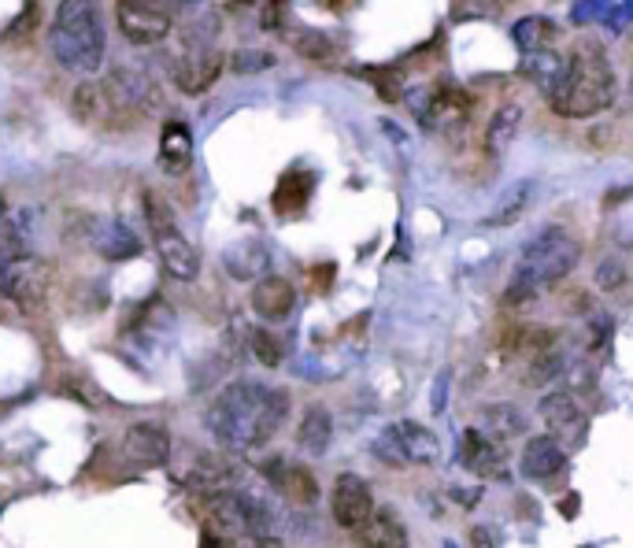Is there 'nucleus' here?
<instances>
[{
  "label": "nucleus",
  "instance_id": "obj_1",
  "mask_svg": "<svg viewBox=\"0 0 633 548\" xmlns=\"http://www.w3.org/2000/svg\"><path fill=\"white\" fill-rule=\"evenodd\" d=\"M286 415H289V393L252 382V378H241V382H230L223 393L211 400L204 426L223 449L252 452L278 434Z\"/></svg>",
  "mask_w": 633,
  "mask_h": 548
},
{
  "label": "nucleus",
  "instance_id": "obj_2",
  "mask_svg": "<svg viewBox=\"0 0 633 548\" xmlns=\"http://www.w3.org/2000/svg\"><path fill=\"white\" fill-rule=\"evenodd\" d=\"M108 34H104L101 0H60L49 27V52L67 75L89 78L101 71Z\"/></svg>",
  "mask_w": 633,
  "mask_h": 548
},
{
  "label": "nucleus",
  "instance_id": "obj_3",
  "mask_svg": "<svg viewBox=\"0 0 633 548\" xmlns=\"http://www.w3.org/2000/svg\"><path fill=\"white\" fill-rule=\"evenodd\" d=\"M578 260H582V245H578L563 226L541 230V234L523 249L519 263H515L508 304L534 301L545 286H556L559 278H567V274L578 267Z\"/></svg>",
  "mask_w": 633,
  "mask_h": 548
},
{
  "label": "nucleus",
  "instance_id": "obj_4",
  "mask_svg": "<svg viewBox=\"0 0 633 548\" xmlns=\"http://www.w3.org/2000/svg\"><path fill=\"white\" fill-rule=\"evenodd\" d=\"M556 115L563 119H589L615 104V75L611 63L600 49H582L574 56H567V75L559 82V89L548 97Z\"/></svg>",
  "mask_w": 633,
  "mask_h": 548
},
{
  "label": "nucleus",
  "instance_id": "obj_5",
  "mask_svg": "<svg viewBox=\"0 0 633 548\" xmlns=\"http://www.w3.org/2000/svg\"><path fill=\"white\" fill-rule=\"evenodd\" d=\"M208 523L230 537H271L274 515L263 500L238 489L208 493Z\"/></svg>",
  "mask_w": 633,
  "mask_h": 548
},
{
  "label": "nucleus",
  "instance_id": "obj_6",
  "mask_svg": "<svg viewBox=\"0 0 633 548\" xmlns=\"http://www.w3.org/2000/svg\"><path fill=\"white\" fill-rule=\"evenodd\" d=\"M145 215H149L152 241L163 260V271L178 282H193L200 271V256H197V249L189 245V238L178 230L171 208H167L156 193H145Z\"/></svg>",
  "mask_w": 633,
  "mask_h": 548
},
{
  "label": "nucleus",
  "instance_id": "obj_7",
  "mask_svg": "<svg viewBox=\"0 0 633 548\" xmlns=\"http://www.w3.org/2000/svg\"><path fill=\"white\" fill-rule=\"evenodd\" d=\"M223 75V52H219L215 38H186L182 45L171 56V78L175 86L189 93V97H200L215 86V78Z\"/></svg>",
  "mask_w": 633,
  "mask_h": 548
},
{
  "label": "nucleus",
  "instance_id": "obj_8",
  "mask_svg": "<svg viewBox=\"0 0 633 548\" xmlns=\"http://www.w3.org/2000/svg\"><path fill=\"white\" fill-rule=\"evenodd\" d=\"M374 452H378V460L393 463V467H411V463H434L441 445L422 423L400 419V423L382 430V438L374 441Z\"/></svg>",
  "mask_w": 633,
  "mask_h": 548
},
{
  "label": "nucleus",
  "instance_id": "obj_9",
  "mask_svg": "<svg viewBox=\"0 0 633 548\" xmlns=\"http://www.w3.org/2000/svg\"><path fill=\"white\" fill-rule=\"evenodd\" d=\"M115 15L134 45H160L175 27L171 0H115Z\"/></svg>",
  "mask_w": 633,
  "mask_h": 548
},
{
  "label": "nucleus",
  "instance_id": "obj_10",
  "mask_svg": "<svg viewBox=\"0 0 633 548\" xmlns=\"http://www.w3.org/2000/svg\"><path fill=\"white\" fill-rule=\"evenodd\" d=\"M411 112L419 115V123L434 134L456 130L467 123L471 115V97L456 86H437V89H419L411 93Z\"/></svg>",
  "mask_w": 633,
  "mask_h": 548
},
{
  "label": "nucleus",
  "instance_id": "obj_11",
  "mask_svg": "<svg viewBox=\"0 0 633 548\" xmlns=\"http://www.w3.org/2000/svg\"><path fill=\"white\" fill-rule=\"evenodd\" d=\"M49 282H52V274L45 263L27 256V252H19V256L0 271V297L15 301L19 308H27V312H38L49 297Z\"/></svg>",
  "mask_w": 633,
  "mask_h": 548
},
{
  "label": "nucleus",
  "instance_id": "obj_12",
  "mask_svg": "<svg viewBox=\"0 0 633 548\" xmlns=\"http://www.w3.org/2000/svg\"><path fill=\"white\" fill-rule=\"evenodd\" d=\"M541 419L563 449H578L589 434V419L585 411L578 408V400L571 393H548L541 397Z\"/></svg>",
  "mask_w": 633,
  "mask_h": 548
},
{
  "label": "nucleus",
  "instance_id": "obj_13",
  "mask_svg": "<svg viewBox=\"0 0 633 548\" xmlns=\"http://www.w3.org/2000/svg\"><path fill=\"white\" fill-rule=\"evenodd\" d=\"M123 456L137 471L163 467L171 460V434L160 423H134L123 438Z\"/></svg>",
  "mask_w": 633,
  "mask_h": 548
},
{
  "label": "nucleus",
  "instance_id": "obj_14",
  "mask_svg": "<svg viewBox=\"0 0 633 548\" xmlns=\"http://www.w3.org/2000/svg\"><path fill=\"white\" fill-rule=\"evenodd\" d=\"M460 463L478 474V478H504L508 474V449L493 434L471 426L460 441Z\"/></svg>",
  "mask_w": 633,
  "mask_h": 548
},
{
  "label": "nucleus",
  "instance_id": "obj_15",
  "mask_svg": "<svg viewBox=\"0 0 633 548\" xmlns=\"http://www.w3.org/2000/svg\"><path fill=\"white\" fill-rule=\"evenodd\" d=\"M330 512L345 530H356L367 515L374 512V493L360 478V474H337L334 493H330Z\"/></svg>",
  "mask_w": 633,
  "mask_h": 548
},
{
  "label": "nucleus",
  "instance_id": "obj_16",
  "mask_svg": "<svg viewBox=\"0 0 633 548\" xmlns=\"http://www.w3.org/2000/svg\"><path fill=\"white\" fill-rule=\"evenodd\" d=\"M523 474L530 482H559L567 474V449L559 445L552 434H541V438H530L523 449V460H519Z\"/></svg>",
  "mask_w": 633,
  "mask_h": 548
},
{
  "label": "nucleus",
  "instance_id": "obj_17",
  "mask_svg": "<svg viewBox=\"0 0 633 548\" xmlns=\"http://www.w3.org/2000/svg\"><path fill=\"white\" fill-rule=\"evenodd\" d=\"M293 304H297V289H293V282L278 278V274H263L256 278V289H252V308L263 319H286L293 312Z\"/></svg>",
  "mask_w": 633,
  "mask_h": 548
},
{
  "label": "nucleus",
  "instance_id": "obj_18",
  "mask_svg": "<svg viewBox=\"0 0 633 548\" xmlns=\"http://www.w3.org/2000/svg\"><path fill=\"white\" fill-rule=\"evenodd\" d=\"M523 78H530L545 97H552L559 89V82L567 75V56H559L556 49H537V52H523L519 60Z\"/></svg>",
  "mask_w": 633,
  "mask_h": 548
},
{
  "label": "nucleus",
  "instance_id": "obj_19",
  "mask_svg": "<svg viewBox=\"0 0 633 548\" xmlns=\"http://www.w3.org/2000/svg\"><path fill=\"white\" fill-rule=\"evenodd\" d=\"M352 534L363 548H408V526L393 512H371Z\"/></svg>",
  "mask_w": 633,
  "mask_h": 548
},
{
  "label": "nucleus",
  "instance_id": "obj_20",
  "mask_svg": "<svg viewBox=\"0 0 633 548\" xmlns=\"http://www.w3.org/2000/svg\"><path fill=\"white\" fill-rule=\"evenodd\" d=\"M312 189H315V175L312 171H300V167H293V171L282 175V182H278V189H274V197H271L274 212H278L282 219L300 215L304 208H308V200H312Z\"/></svg>",
  "mask_w": 633,
  "mask_h": 548
},
{
  "label": "nucleus",
  "instance_id": "obj_21",
  "mask_svg": "<svg viewBox=\"0 0 633 548\" xmlns=\"http://www.w3.org/2000/svg\"><path fill=\"white\" fill-rule=\"evenodd\" d=\"M263 474H267L271 486L286 493L289 500H297V504H315V500H319V486H315L312 471L289 467V463H282V460H271L267 467H263Z\"/></svg>",
  "mask_w": 633,
  "mask_h": 548
},
{
  "label": "nucleus",
  "instance_id": "obj_22",
  "mask_svg": "<svg viewBox=\"0 0 633 548\" xmlns=\"http://www.w3.org/2000/svg\"><path fill=\"white\" fill-rule=\"evenodd\" d=\"M223 263H226V271L234 274V278L252 282V278H263V274H267L271 252L260 238H245V241H238V245L226 249Z\"/></svg>",
  "mask_w": 633,
  "mask_h": 548
},
{
  "label": "nucleus",
  "instance_id": "obj_23",
  "mask_svg": "<svg viewBox=\"0 0 633 548\" xmlns=\"http://www.w3.org/2000/svg\"><path fill=\"white\" fill-rule=\"evenodd\" d=\"M519 126H523V108L519 104H500L489 119V130H485V149L493 156H504L511 149V141L519 137Z\"/></svg>",
  "mask_w": 633,
  "mask_h": 548
},
{
  "label": "nucleus",
  "instance_id": "obj_24",
  "mask_svg": "<svg viewBox=\"0 0 633 548\" xmlns=\"http://www.w3.org/2000/svg\"><path fill=\"white\" fill-rule=\"evenodd\" d=\"M189 160H193V137H189L186 123H163L160 134V164L171 175L186 171Z\"/></svg>",
  "mask_w": 633,
  "mask_h": 548
},
{
  "label": "nucleus",
  "instance_id": "obj_25",
  "mask_svg": "<svg viewBox=\"0 0 633 548\" xmlns=\"http://www.w3.org/2000/svg\"><path fill=\"white\" fill-rule=\"evenodd\" d=\"M330 438H334V419L326 408H308L300 419V430H297V441L308 456H323L330 449Z\"/></svg>",
  "mask_w": 633,
  "mask_h": 548
},
{
  "label": "nucleus",
  "instance_id": "obj_26",
  "mask_svg": "<svg viewBox=\"0 0 633 548\" xmlns=\"http://www.w3.org/2000/svg\"><path fill=\"white\" fill-rule=\"evenodd\" d=\"M511 41L519 52H537V49H552L556 41V23L548 15H526L511 27Z\"/></svg>",
  "mask_w": 633,
  "mask_h": 548
},
{
  "label": "nucleus",
  "instance_id": "obj_27",
  "mask_svg": "<svg viewBox=\"0 0 633 548\" xmlns=\"http://www.w3.org/2000/svg\"><path fill=\"white\" fill-rule=\"evenodd\" d=\"M485 434H493L497 441H511V438H519L523 430H526V419L519 415V408H511V404H493V408H485L482 411V426Z\"/></svg>",
  "mask_w": 633,
  "mask_h": 548
},
{
  "label": "nucleus",
  "instance_id": "obj_28",
  "mask_svg": "<svg viewBox=\"0 0 633 548\" xmlns=\"http://www.w3.org/2000/svg\"><path fill=\"white\" fill-rule=\"evenodd\" d=\"M530 193H534V182H519V186L504 189L500 200H497V208L485 215V226H508V223H515V219L526 212V204H530Z\"/></svg>",
  "mask_w": 633,
  "mask_h": 548
},
{
  "label": "nucleus",
  "instance_id": "obj_29",
  "mask_svg": "<svg viewBox=\"0 0 633 548\" xmlns=\"http://www.w3.org/2000/svg\"><path fill=\"white\" fill-rule=\"evenodd\" d=\"M93 241H97V249H101L108 260H130V256H137V249H141L130 230L119 226V223H104L101 234L93 238Z\"/></svg>",
  "mask_w": 633,
  "mask_h": 548
},
{
  "label": "nucleus",
  "instance_id": "obj_30",
  "mask_svg": "<svg viewBox=\"0 0 633 548\" xmlns=\"http://www.w3.org/2000/svg\"><path fill=\"white\" fill-rule=\"evenodd\" d=\"M297 52L308 60H330L334 56V41L323 30H300L297 34Z\"/></svg>",
  "mask_w": 633,
  "mask_h": 548
},
{
  "label": "nucleus",
  "instance_id": "obj_31",
  "mask_svg": "<svg viewBox=\"0 0 633 548\" xmlns=\"http://www.w3.org/2000/svg\"><path fill=\"white\" fill-rule=\"evenodd\" d=\"M252 349H256V360L260 363H267V367H278L282 363V349H278V341L267 334V330H256L252 334Z\"/></svg>",
  "mask_w": 633,
  "mask_h": 548
},
{
  "label": "nucleus",
  "instance_id": "obj_32",
  "mask_svg": "<svg viewBox=\"0 0 633 548\" xmlns=\"http://www.w3.org/2000/svg\"><path fill=\"white\" fill-rule=\"evenodd\" d=\"M286 4L289 0H267V4H263V15H260V27L271 30V34L286 27Z\"/></svg>",
  "mask_w": 633,
  "mask_h": 548
},
{
  "label": "nucleus",
  "instance_id": "obj_33",
  "mask_svg": "<svg viewBox=\"0 0 633 548\" xmlns=\"http://www.w3.org/2000/svg\"><path fill=\"white\" fill-rule=\"evenodd\" d=\"M271 63H274L271 52H238L234 71L238 75H252V71H260V67H271Z\"/></svg>",
  "mask_w": 633,
  "mask_h": 548
},
{
  "label": "nucleus",
  "instance_id": "obj_34",
  "mask_svg": "<svg viewBox=\"0 0 633 548\" xmlns=\"http://www.w3.org/2000/svg\"><path fill=\"white\" fill-rule=\"evenodd\" d=\"M597 282H600V289H619L622 286V267L619 263H604V267L597 271Z\"/></svg>",
  "mask_w": 633,
  "mask_h": 548
},
{
  "label": "nucleus",
  "instance_id": "obj_35",
  "mask_svg": "<svg viewBox=\"0 0 633 548\" xmlns=\"http://www.w3.org/2000/svg\"><path fill=\"white\" fill-rule=\"evenodd\" d=\"M15 256H19V241H15V238H4V241H0V271H4Z\"/></svg>",
  "mask_w": 633,
  "mask_h": 548
},
{
  "label": "nucleus",
  "instance_id": "obj_36",
  "mask_svg": "<svg viewBox=\"0 0 633 548\" xmlns=\"http://www.w3.org/2000/svg\"><path fill=\"white\" fill-rule=\"evenodd\" d=\"M471 541H474V548H497V545H493V537H489V530H485V526H474V530H471Z\"/></svg>",
  "mask_w": 633,
  "mask_h": 548
},
{
  "label": "nucleus",
  "instance_id": "obj_37",
  "mask_svg": "<svg viewBox=\"0 0 633 548\" xmlns=\"http://www.w3.org/2000/svg\"><path fill=\"white\" fill-rule=\"evenodd\" d=\"M200 548H234V545H230L223 534H208L204 541H200Z\"/></svg>",
  "mask_w": 633,
  "mask_h": 548
},
{
  "label": "nucleus",
  "instance_id": "obj_38",
  "mask_svg": "<svg viewBox=\"0 0 633 548\" xmlns=\"http://www.w3.org/2000/svg\"><path fill=\"white\" fill-rule=\"evenodd\" d=\"M326 4H330V8H348L352 0H326Z\"/></svg>",
  "mask_w": 633,
  "mask_h": 548
},
{
  "label": "nucleus",
  "instance_id": "obj_39",
  "mask_svg": "<svg viewBox=\"0 0 633 548\" xmlns=\"http://www.w3.org/2000/svg\"><path fill=\"white\" fill-rule=\"evenodd\" d=\"M0 223H4V200H0Z\"/></svg>",
  "mask_w": 633,
  "mask_h": 548
},
{
  "label": "nucleus",
  "instance_id": "obj_40",
  "mask_svg": "<svg viewBox=\"0 0 633 548\" xmlns=\"http://www.w3.org/2000/svg\"><path fill=\"white\" fill-rule=\"evenodd\" d=\"M230 4H252V0H230Z\"/></svg>",
  "mask_w": 633,
  "mask_h": 548
}]
</instances>
